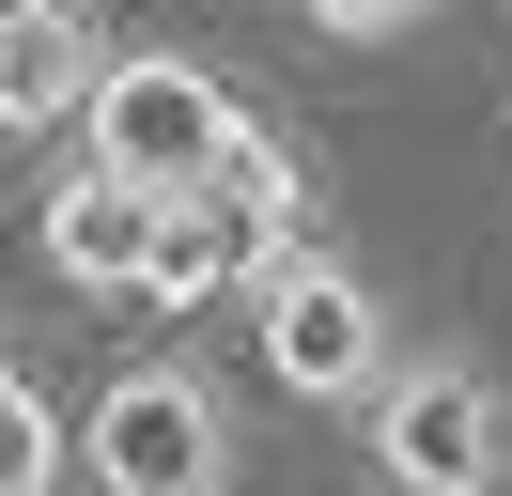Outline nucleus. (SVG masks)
Segmentation results:
<instances>
[{
    "label": "nucleus",
    "mask_w": 512,
    "mask_h": 496,
    "mask_svg": "<svg viewBox=\"0 0 512 496\" xmlns=\"http://www.w3.org/2000/svg\"><path fill=\"white\" fill-rule=\"evenodd\" d=\"M78 465H94V496H218L233 481V403L202 388L187 357H140L94 388V419L63 434Z\"/></svg>",
    "instance_id": "20e7f679"
},
{
    "label": "nucleus",
    "mask_w": 512,
    "mask_h": 496,
    "mask_svg": "<svg viewBox=\"0 0 512 496\" xmlns=\"http://www.w3.org/2000/svg\"><path fill=\"white\" fill-rule=\"evenodd\" d=\"M311 31H326V47H404L419 0H311Z\"/></svg>",
    "instance_id": "9d476101"
},
{
    "label": "nucleus",
    "mask_w": 512,
    "mask_h": 496,
    "mask_svg": "<svg viewBox=\"0 0 512 496\" xmlns=\"http://www.w3.org/2000/svg\"><path fill=\"white\" fill-rule=\"evenodd\" d=\"M373 481L388 496H497L512 481V403H497V372L450 357V341L388 357V388H373Z\"/></svg>",
    "instance_id": "f03ea898"
},
{
    "label": "nucleus",
    "mask_w": 512,
    "mask_h": 496,
    "mask_svg": "<svg viewBox=\"0 0 512 496\" xmlns=\"http://www.w3.org/2000/svg\"><path fill=\"white\" fill-rule=\"evenodd\" d=\"M94 78H109V31L78 0H16L0 16V140H63L94 109Z\"/></svg>",
    "instance_id": "423d86ee"
},
{
    "label": "nucleus",
    "mask_w": 512,
    "mask_h": 496,
    "mask_svg": "<svg viewBox=\"0 0 512 496\" xmlns=\"http://www.w3.org/2000/svg\"><path fill=\"white\" fill-rule=\"evenodd\" d=\"M218 279H233V248L202 233V202H187V217H156V233H140V279H125V295H140V310H202Z\"/></svg>",
    "instance_id": "6e6552de"
},
{
    "label": "nucleus",
    "mask_w": 512,
    "mask_h": 496,
    "mask_svg": "<svg viewBox=\"0 0 512 496\" xmlns=\"http://www.w3.org/2000/svg\"><path fill=\"white\" fill-rule=\"evenodd\" d=\"M202 233L233 248V279H264V264H295V248H311V171H295V140L280 124H233V155L218 171H202Z\"/></svg>",
    "instance_id": "39448f33"
},
{
    "label": "nucleus",
    "mask_w": 512,
    "mask_h": 496,
    "mask_svg": "<svg viewBox=\"0 0 512 496\" xmlns=\"http://www.w3.org/2000/svg\"><path fill=\"white\" fill-rule=\"evenodd\" d=\"M233 124H249V109H233V78H218L202 47H109L94 109H78V140H94L78 171H109L140 217H187L202 171L233 155Z\"/></svg>",
    "instance_id": "f257e3e1"
},
{
    "label": "nucleus",
    "mask_w": 512,
    "mask_h": 496,
    "mask_svg": "<svg viewBox=\"0 0 512 496\" xmlns=\"http://www.w3.org/2000/svg\"><path fill=\"white\" fill-rule=\"evenodd\" d=\"M0 496H63V419L32 372H0Z\"/></svg>",
    "instance_id": "1a4fd4ad"
},
{
    "label": "nucleus",
    "mask_w": 512,
    "mask_h": 496,
    "mask_svg": "<svg viewBox=\"0 0 512 496\" xmlns=\"http://www.w3.org/2000/svg\"><path fill=\"white\" fill-rule=\"evenodd\" d=\"M140 233H156V217H140L109 171H63V186H47V217H32V248L78 279V295H125V279H140Z\"/></svg>",
    "instance_id": "0eeeda50"
},
{
    "label": "nucleus",
    "mask_w": 512,
    "mask_h": 496,
    "mask_svg": "<svg viewBox=\"0 0 512 496\" xmlns=\"http://www.w3.org/2000/svg\"><path fill=\"white\" fill-rule=\"evenodd\" d=\"M0 372H16V341H0Z\"/></svg>",
    "instance_id": "9b49d317"
},
{
    "label": "nucleus",
    "mask_w": 512,
    "mask_h": 496,
    "mask_svg": "<svg viewBox=\"0 0 512 496\" xmlns=\"http://www.w3.org/2000/svg\"><path fill=\"white\" fill-rule=\"evenodd\" d=\"M249 326H264V388H295V403H373L388 388V295H373V264H342V248H295V264H264L249 279Z\"/></svg>",
    "instance_id": "7ed1b4c3"
}]
</instances>
